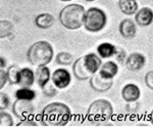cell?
Returning <instances> with one entry per match:
<instances>
[{
    "label": "cell",
    "mask_w": 153,
    "mask_h": 134,
    "mask_svg": "<svg viewBox=\"0 0 153 134\" xmlns=\"http://www.w3.org/2000/svg\"><path fill=\"white\" fill-rule=\"evenodd\" d=\"M0 98H1V100H0V109H1V111H3L8 108L9 105H10V98H9V96L7 94L3 92H1V94H0Z\"/></svg>",
    "instance_id": "cell-28"
},
{
    "label": "cell",
    "mask_w": 153,
    "mask_h": 134,
    "mask_svg": "<svg viewBox=\"0 0 153 134\" xmlns=\"http://www.w3.org/2000/svg\"><path fill=\"white\" fill-rule=\"evenodd\" d=\"M27 56L33 66H46L53 58V48L47 41L35 42L29 48Z\"/></svg>",
    "instance_id": "cell-3"
},
{
    "label": "cell",
    "mask_w": 153,
    "mask_h": 134,
    "mask_svg": "<svg viewBox=\"0 0 153 134\" xmlns=\"http://www.w3.org/2000/svg\"><path fill=\"white\" fill-rule=\"evenodd\" d=\"M135 21L138 26L147 27L153 22V10L149 7H143L136 12Z\"/></svg>",
    "instance_id": "cell-12"
},
{
    "label": "cell",
    "mask_w": 153,
    "mask_h": 134,
    "mask_svg": "<svg viewBox=\"0 0 153 134\" xmlns=\"http://www.w3.org/2000/svg\"><path fill=\"white\" fill-rule=\"evenodd\" d=\"M71 109L62 103H49L44 108L39 120L42 125L65 126L71 119Z\"/></svg>",
    "instance_id": "cell-1"
},
{
    "label": "cell",
    "mask_w": 153,
    "mask_h": 134,
    "mask_svg": "<svg viewBox=\"0 0 153 134\" xmlns=\"http://www.w3.org/2000/svg\"><path fill=\"white\" fill-rule=\"evenodd\" d=\"M115 50H117V47L114 45H112L111 43H108V42L101 43L100 45H98L97 47V53L99 54V56L102 58H112L115 53Z\"/></svg>",
    "instance_id": "cell-20"
},
{
    "label": "cell",
    "mask_w": 153,
    "mask_h": 134,
    "mask_svg": "<svg viewBox=\"0 0 153 134\" xmlns=\"http://www.w3.org/2000/svg\"><path fill=\"white\" fill-rule=\"evenodd\" d=\"M106 14L102 9L98 7H91L85 13V19H84V26L89 32H99L106 25Z\"/></svg>",
    "instance_id": "cell-5"
},
{
    "label": "cell",
    "mask_w": 153,
    "mask_h": 134,
    "mask_svg": "<svg viewBox=\"0 0 153 134\" xmlns=\"http://www.w3.org/2000/svg\"><path fill=\"white\" fill-rule=\"evenodd\" d=\"M22 69H19L18 66H10L7 70V76H8V81L10 84H19V74H21Z\"/></svg>",
    "instance_id": "cell-23"
},
{
    "label": "cell",
    "mask_w": 153,
    "mask_h": 134,
    "mask_svg": "<svg viewBox=\"0 0 153 134\" xmlns=\"http://www.w3.org/2000/svg\"><path fill=\"white\" fill-rule=\"evenodd\" d=\"M145 64H146V58L142 53L139 52H134L130 54L126 59V68L132 72L142 70L144 68Z\"/></svg>",
    "instance_id": "cell-9"
},
{
    "label": "cell",
    "mask_w": 153,
    "mask_h": 134,
    "mask_svg": "<svg viewBox=\"0 0 153 134\" xmlns=\"http://www.w3.org/2000/svg\"><path fill=\"white\" fill-rule=\"evenodd\" d=\"M54 19L53 16H51L50 13H41L35 19L36 26L40 29H49L53 26Z\"/></svg>",
    "instance_id": "cell-18"
},
{
    "label": "cell",
    "mask_w": 153,
    "mask_h": 134,
    "mask_svg": "<svg viewBox=\"0 0 153 134\" xmlns=\"http://www.w3.org/2000/svg\"><path fill=\"white\" fill-rule=\"evenodd\" d=\"M84 64H85L86 69H87L88 73L91 76L97 73V71L100 69V67L102 66L101 63V58L98 55H96L95 53H88L85 56H83Z\"/></svg>",
    "instance_id": "cell-10"
},
{
    "label": "cell",
    "mask_w": 153,
    "mask_h": 134,
    "mask_svg": "<svg viewBox=\"0 0 153 134\" xmlns=\"http://www.w3.org/2000/svg\"><path fill=\"white\" fill-rule=\"evenodd\" d=\"M118 67L114 61H106L100 67V73L108 79H112L117 74Z\"/></svg>",
    "instance_id": "cell-19"
},
{
    "label": "cell",
    "mask_w": 153,
    "mask_h": 134,
    "mask_svg": "<svg viewBox=\"0 0 153 134\" xmlns=\"http://www.w3.org/2000/svg\"><path fill=\"white\" fill-rule=\"evenodd\" d=\"M56 86L54 85V83L52 82H48L47 84H45V85L42 87V92L45 96H47V97H53V96H55L56 94H57V90H56Z\"/></svg>",
    "instance_id": "cell-25"
},
{
    "label": "cell",
    "mask_w": 153,
    "mask_h": 134,
    "mask_svg": "<svg viewBox=\"0 0 153 134\" xmlns=\"http://www.w3.org/2000/svg\"><path fill=\"white\" fill-rule=\"evenodd\" d=\"M16 99H25V100H33L36 97V92L34 90L29 89V87H22L16 90Z\"/></svg>",
    "instance_id": "cell-21"
},
{
    "label": "cell",
    "mask_w": 153,
    "mask_h": 134,
    "mask_svg": "<svg viewBox=\"0 0 153 134\" xmlns=\"http://www.w3.org/2000/svg\"><path fill=\"white\" fill-rule=\"evenodd\" d=\"M150 121H151V123L153 124V110L151 112V114H150Z\"/></svg>",
    "instance_id": "cell-33"
},
{
    "label": "cell",
    "mask_w": 153,
    "mask_h": 134,
    "mask_svg": "<svg viewBox=\"0 0 153 134\" xmlns=\"http://www.w3.org/2000/svg\"><path fill=\"white\" fill-rule=\"evenodd\" d=\"M140 88L136 84H127L122 90V97L125 101L129 103H136L140 97Z\"/></svg>",
    "instance_id": "cell-11"
},
{
    "label": "cell",
    "mask_w": 153,
    "mask_h": 134,
    "mask_svg": "<svg viewBox=\"0 0 153 134\" xmlns=\"http://www.w3.org/2000/svg\"><path fill=\"white\" fill-rule=\"evenodd\" d=\"M0 61H1V63H0V66H1V69H3L4 67L6 66V61H5V58H4L3 56H1V58H0Z\"/></svg>",
    "instance_id": "cell-32"
},
{
    "label": "cell",
    "mask_w": 153,
    "mask_h": 134,
    "mask_svg": "<svg viewBox=\"0 0 153 134\" xmlns=\"http://www.w3.org/2000/svg\"><path fill=\"white\" fill-rule=\"evenodd\" d=\"M118 6L123 13L132 16L138 11V3L136 0H120Z\"/></svg>",
    "instance_id": "cell-17"
},
{
    "label": "cell",
    "mask_w": 153,
    "mask_h": 134,
    "mask_svg": "<svg viewBox=\"0 0 153 134\" xmlns=\"http://www.w3.org/2000/svg\"><path fill=\"white\" fill-rule=\"evenodd\" d=\"M113 58H114L115 61H117V64H122L125 61V59H127V53H126L125 49L117 48V50H115V53H114V55H113Z\"/></svg>",
    "instance_id": "cell-27"
},
{
    "label": "cell",
    "mask_w": 153,
    "mask_h": 134,
    "mask_svg": "<svg viewBox=\"0 0 153 134\" xmlns=\"http://www.w3.org/2000/svg\"><path fill=\"white\" fill-rule=\"evenodd\" d=\"M86 10L80 4H70L59 12V21L65 28L70 30L80 29L84 24Z\"/></svg>",
    "instance_id": "cell-2"
},
{
    "label": "cell",
    "mask_w": 153,
    "mask_h": 134,
    "mask_svg": "<svg viewBox=\"0 0 153 134\" xmlns=\"http://www.w3.org/2000/svg\"><path fill=\"white\" fill-rule=\"evenodd\" d=\"M8 81V76H7V72L1 70V72H0V88H3L4 85H5V83Z\"/></svg>",
    "instance_id": "cell-30"
},
{
    "label": "cell",
    "mask_w": 153,
    "mask_h": 134,
    "mask_svg": "<svg viewBox=\"0 0 153 134\" xmlns=\"http://www.w3.org/2000/svg\"><path fill=\"white\" fill-rule=\"evenodd\" d=\"M51 80L58 89H63L70 85L71 81V76L70 72L65 69H57L54 71L51 76Z\"/></svg>",
    "instance_id": "cell-8"
},
{
    "label": "cell",
    "mask_w": 153,
    "mask_h": 134,
    "mask_svg": "<svg viewBox=\"0 0 153 134\" xmlns=\"http://www.w3.org/2000/svg\"><path fill=\"white\" fill-rule=\"evenodd\" d=\"M112 79L106 78L100 73L94 74L90 79V86L94 91L97 92H106L112 87Z\"/></svg>",
    "instance_id": "cell-7"
},
{
    "label": "cell",
    "mask_w": 153,
    "mask_h": 134,
    "mask_svg": "<svg viewBox=\"0 0 153 134\" xmlns=\"http://www.w3.org/2000/svg\"><path fill=\"white\" fill-rule=\"evenodd\" d=\"M18 125H32V126H36L37 124L34 122L33 120H21Z\"/></svg>",
    "instance_id": "cell-31"
},
{
    "label": "cell",
    "mask_w": 153,
    "mask_h": 134,
    "mask_svg": "<svg viewBox=\"0 0 153 134\" xmlns=\"http://www.w3.org/2000/svg\"><path fill=\"white\" fill-rule=\"evenodd\" d=\"M85 1H87V2H93V1H95V0H85Z\"/></svg>",
    "instance_id": "cell-34"
},
{
    "label": "cell",
    "mask_w": 153,
    "mask_h": 134,
    "mask_svg": "<svg viewBox=\"0 0 153 134\" xmlns=\"http://www.w3.org/2000/svg\"><path fill=\"white\" fill-rule=\"evenodd\" d=\"M0 123H1L2 126H12L13 125V119L9 114L2 111L1 114H0Z\"/></svg>",
    "instance_id": "cell-26"
},
{
    "label": "cell",
    "mask_w": 153,
    "mask_h": 134,
    "mask_svg": "<svg viewBox=\"0 0 153 134\" xmlns=\"http://www.w3.org/2000/svg\"><path fill=\"white\" fill-rule=\"evenodd\" d=\"M35 73L30 68H24L22 69L21 74H19V85L22 87H30L34 84L35 81Z\"/></svg>",
    "instance_id": "cell-16"
},
{
    "label": "cell",
    "mask_w": 153,
    "mask_h": 134,
    "mask_svg": "<svg viewBox=\"0 0 153 134\" xmlns=\"http://www.w3.org/2000/svg\"><path fill=\"white\" fill-rule=\"evenodd\" d=\"M145 84L149 89L153 90V71H150L145 75Z\"/></svg>",
    "instance_id": "cell-29"
},
{
    "label": "cell",
    "mask_w": 153,
    "mask_h": 134,
    "mask_svg": "<svg viewBox=\"0 0 153 134\" xmlns=\"http://www.w3.org/2000/svg\"><path fill=\"white\" fill-rule=\"evenodd\" d=\"M73 72H74V75L78 80H87L89 77H91L90 74L88 73L87 69H86L85 64H84V61L83 58H78L76 61L74 63L73 66Z\"/></svg>",
    "instance_id": "cell-14"
},
{
    "label": "cell",
    "mask_w": 153,
    "mask_h": 134,
    "mask_svg": "<svg viewBox=\"0 0 153 134\" xmlns=\"http://www.w3.org/2000/svg\"><path fill=\"white\" fill-rule=\"evenodd\" d=\"M14 27L10 22L8 21H1L0 23V33H1V38H5V37H9L13 34Z\"/></svg>",
    "instance_id": "cell-24"
},
{
    "label": "cell",
    "mask_w": 153,
    "mask_h": 134,
    "mask_svg": "<svg viewBox=\"0 0 153 134\" xmlns=\"http://www.w3.org/2000/svg\"><path fill=\"white\" fill-rule=\"evenodd\" d=\"M120 33L125 39H133L137 34V27L132 19H126L120 24Z\"/></svg>",
    "instance_id": "cell-13"
},
{
    "label": "cell",
    "mask_w": 153,
    "mask_h": 134,
    "mask_svg": "<svg viewBox=\"0 0 153 134\" xmlns=\"http://www.w3.org/2000/svg\"><path fill=\"white\" fill-rule=\"evenodd\" d=\"M50 78H51V74L47 67L40 66L36 69L35 79H36L37 84H38L41 88L50 81Z\"/></svg>",
    "instance_id": "cell-15"
},
{
    "label": "cell",
    "mask_w": 153,
    "mask_h": 134,
    "mask_svg": "<svg viewBox=\"0 0 153 134\" xmlns=\"http://www.w3.org/2000/svg\"><path fill=\"white\" fill-rule=\"evenodd\" d=\"M60 1H71V0H60Z\"/></svg>",
    "instance_id": "cell-35"
},
{
    "label": "cell",
    "mask_w": 153,
    "mask_h": 134,
    "mask_svg": "<svg viewBox=\"0 0 153 134\" xmlns=\"http://www.w3.org/2000/svg\"><path fill=\"white\" fill-rule=\"evenodd\" d=\"M12 113L19 120H32L35 114V106L31 100L16 99L12 105Z\"/></svg>",
    "instance_id": "cell-6"
},
{
    "label": "cell",
    "mask_w": 153,
    "mask_h": 134,
    "mask_svg": "<svg viewBox=\"0 0 153 134\" xmlns=\"http://www.w3.org/2000/svg\"><path fill=\"white\" fill-rule=\"evenodd\" d=\"M113 114L112 105L106 99H97L90 105L87 118L91 123H104L110 120Z\"/></svg>",
    "instance_id": "cell-4"
},
{
    "label": "cell",
    "mask_w": 153,
    "mask_h": 134,
    "mask_svg": "<svg viewBox=\"0 0 153 134\" xmlns=\"http://www.w3.org/2000/svg\"><path fill=\"white\" fill-rule=\"evenodd\" d=\"M56 64H60V66H70L74 61V56L73 54L66 51H61L56 55L55 58Z\"/></svg>",
    "instance_id": "cell-22"
}]
</instances>
